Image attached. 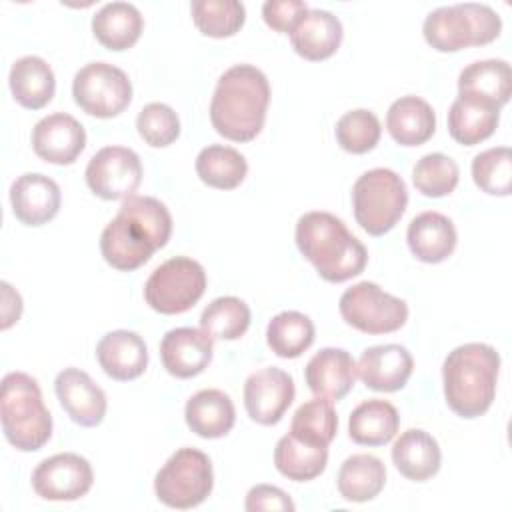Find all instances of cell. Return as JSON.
Here are the masks:
<instances>
[{"label":"cell","instance_id":"obj_33","mask_svg":"<svg viewBox=\"0 0 512 512\" xmlns=\"http://www.w3.org/2000/svg\"><path fill=\"white\" fill-rule=\"evenodd\" d=\"M328 464V446L306 444L292 434L282 436L274 448L276 470L294 482H308L318 478Z\"/></svg>","mask_w":512,"mask_h":512},{"label":"cell","instance_id":"obj_10","mask_svg":"<svg viewBox=\"0 0 512 512\" xmlns=\"http://www.w3.org/2000/svg\"><path fill=\"white\" fill-rule=\"evenodd\" d=\"M338 310L348 326L374 336L396 332L408 320V304L368 280L346 288L340 296Z\"/></svg>","mask_w":512,"mask_h":512},{"label":"cell","instance_id":"obj_39","mask_svg":"<svg viewBox=\"0 0 512 512\" xmlns=\"http://www.w3.org/2000/svg\"><path fill=\"white\" fill-rule=\"evenodd\" d=\"M458 180V164L442 152H430L422 156L412 168L414 188L426 198H442L452 194L458 186Z\"/></svg>","mask_w":512,"mask_h":512},{"label":"cell","instance_id":"obj_25","mask_svg":"<svg viewBox=\"0 0 512 512\" xmlns=\"http://www.w3.org/2000/svg\"><path fill=\"white\" fill-rule=\"evenodd\" d=\"M188 428L206 440L226 436L236 422V408L230 396L218 388H206L192 394L184 406Z\"/></svg>","mask_w":512,"mask_h":512},{"label":"cell","instance_id":"obj_29","mask_svg":"<svg viewBox=\"0 0 512 512\" xmlns=\"http://www.w3.org/2000/svg\"><path fill=\"white\" fill-rule=\"evenodd\" d=\"M144 30L140 10L130 2H108L92 16L94 38L108 50L132 48Z\"/></svg>","mask_w":512,"mask_h":512},{"label":"cell","instance_id":"obj_35","mask_svg":"<svg viewBox=\"0 0 512 512\" xmlns=\"http://www.w3.org/2000/svg\"><path fill=\"white\" fill-rule=\"evenodd\" d=\"M314 336V322L296 310H284L272 316L266 328L268 348L280 358H298L312 346Z\"/></svg>","mask_w":512,"mask_h":512},{"label":"cell","instance_id":"obj_26","mask_svg":"<svg viewBox=\"0 0 512 512\" xmlns=\"http://www.w3.org/2000/svg\"><path fill=\"white\" fill-rule=\"evenodd\" d=\"M392 462L404 478L426 482L438 474L442 452L432 434L420 428H410L392 444Z\"/></svg>","mask_w":512,"mask_h":512},{"label":"cell","instance_id":"obj_13","mask_svg":"<svg viewBox=\"0 0 512 512\" xmlns=\"http://www.w3.org/2000/svg\"><path fill=\"white\" fill-rule=\"evenodd\" d=\"M94 472L90 462L74 452L54 454L32 472V488L44 500L72 502L90 492Z\"/></svg>","mask_w":512,"mask_h":512},{"label":"cell","instance_id":"obj_43","mask_svg":"<svg viewBox=\"0 0 512 512\" xmlns=\"http://www.w3.org/2000/svg\"><path fill=\"white\" fill-rule=\"evenodd\" d=\"M306 12L308 4L302 0H268L262 4L264 22L280 34H290Z\"/></svg>","mask_w":512,"mask_h":512},{"label":"cell","instance_id":"obj_21","mask_svg":"<svg viewBox=\"0 0 512 512\" xmlns=\"http://www.w3.org/2000/svg\"><path fill=\"white\" fill-rule=\"evenodd\" d=\"M96 358L106 376L128 382L144 374L148 366V348L140 334L132 330H112L96 344Z\"/></svg>","mask_w":512,"mask_h":512},{"label":"cell","instance_id":"obj_24","mask_svg":"<svg viewBox=\"0 0 512 512\" xmlns=\"http://www.w3.org/2000/svg\"><path fill=\"white\" fill-rule=\"evenodd\" d=\"M512 94V70L506 60H478L462 68L458 76V96L502 108Z\"/></svg>","mask_w":512,"mask_h":512},{"label":"cell","instance_id":"obj_27","mask_svg":"<svg viewBox=\"0 0 512 512\" xmlns=\"http://www.w3.org/2000/svg\"><path fill=\"white\" fill-rule=\"evenodd\" d=\"M386 130L400 146H420L436 132V112L420 96H402L386 112Z\"/></svg>","mask_w":512,"mask_h":512},{"label":"cell","instance_id":"obj_20","mask_svg":"<svg viewBox=\"0 0 512 512\" xmlns=\"http://www.w3.org/2000/svg\"><path fill=\"white\" fill-rule=\"evenodd\" d=\"M356 378V362L344 348H322L304 368V380L310 392L332 402L342 400L354 388Z\"/></svg>","mask_w":512,"mask_h":512},{"label":"cell","instance_id":"obj_19","mask_svg":"<svg viewBox=\"0 0 512 512\" xmlns=\"http://www.w3.org/2000/svg\"><path fill=\"white\" fill-rule=\"evenodd\" d=\"M60 202V186L40 172H26L10 186L12 212L26 226L48 224L58 214Z\"/></svg>","mask_w":512,"mask_h":512},{"label":"cell","instance_id":"obj_5","mask_svg":"<svg viewBox=\"0 0 512 512\" xmlns=\"http://www.w3.org/2000/svg\"><path fill=\"white\" fill-rule=\"evenodd\" d=\"M4 438L20 452L40 450L52 436V416L38 382L26 372H8L0 384Z\"/></svg>","mask_w":512,"mask_h":512},{"label":"cell","instance_id":"obj_15","mask_svg":"<svg viewBox=\"0 0 512 512\" xmlns=\"http://www.w3.org/2000/svg\"><path fill=\"white\" fill-rule=\"evenodd\" d=\"M32 148L48 164H72L86 148V130L66 112L48 114L32 128Z\"/></svg>","mask_w":512,"mask_h":512},{"label":"cell","instance_id":"obj_3","mask_svg":"<svg viewBox=\"0 0 512 512\" xmlns=\"http://www.w3.org/2000/svg\"><path fill=\"white\" fill-rule=\"evenodd\" d=\"M294 240L300 254L326 282H346L366 268V246L330 212L314 210L302 214L296 222Z\"/></svg>","mask_w":512,"mask_h":512},{"label":"cell","instance_id":"obj_34","mask_svg":"<svg viewBox=\"0 0 512 512\" xmlns=\"http://www.w3.org/2000/svg\"><path fill=\"white\" fill-rule=\"evenodd\" d=\"M196 174L210 188L234 190L244 182L248 162L232 146L210 144L196 156Z\"/></svg>","mask_w":512,"mask_h":512},{"label":"cell","instance_id":"obj_18","mask_svg":"<svg viewBox=\"0 0 512 512\" xmlns=\"http://www.w3.org/2000/svg\"><path fill=\"white\" fill-rule=\"evenodd\" d=\"M414 370L412 354L400 344L370 346L356 364L358 378L374 392H398L406 386Z\"/></svg>","mask_w":512,"mask_h":512},{"label":"cell","instance_id":"obj_2","mask_svg":"<svg viewBox=\"0 0 512 512\" xmlns=\"http://www.w3.org/2000/svg\"><path fill=\"white\" fill-rule=\"evenodd\" d=\"M268 104L270 84L266 74L252 64H236L216 82L210 100V122L226 140L250 142L264 128Z\"/></svg>","mask_w":512,"mask_h":512},{"label":"cell","instance_id":"obj_17","mask_svg":"<svg viewBox=\"0 0 512 512\" xmlns=\"http://www.w3.org/2000/svg\"><path fill=\"white\" fill-rule=\"evenodd\" d=\"M214 340L202 328H172L162 336L160 358L174 378H194L212 362Z\"/></svg>","mask_w":512,"mask_h":512},{"label":"cell","instance_id":"obj_32","mask_svg":"<svg viewBox=\"0 0 512 512\" xmlns=\"http://www.w3.org/2000/svg\"><path fill=\"white\" fill-rule=\"evenodd\" d=\"M500 122V108L470 98H456L448 110V132L462 146L490 138Z\"/></svg>","mask_w":512,"mask_h":512},{"label":"cell","instance_id":"obj_7","mask_svg":"<svg viewBox=\"0 0 512 512\" xmlns=\"http://www.w3.org/2000/svg\"><path fill=\"white\" fill-rule=\"evenodd\" d=\"M408 190L394 170L372 168L358 176L352 186L354 218L370 236H384L404 216Z\"/></svg>","mask_w":512,"mask_h":512},{"label":"cell","instance_id":"obj_12","mask_svg":"<svg viewBox=\"0 0 512 512\" xmlns=\"http://www.w3.org/2000/svg\"><path fill=\"white\" fill-rule=\"evenodd\" d=\"M84 176L98 198L126 200L142 182V162L132 148L104 146L90 158Z\"/></svg>","mask_w":512,"mask_h":512},{"label":"cell","instance_id":"obj_14","mask_svg":"<svg viewBox=\"0 0 512 512\" xmlns=\"http://www.w3.org/2000/svg\"><path fill=\"white\" fill-rule=\"evenodd\" d=\"M296 388L292 376L276 366L252 372L244 382V408L248 416L262 426L282 420L294 400Z\"/></svg>","mask_w":512,"mask_h":512},{"label":"cell","instance_id":"obj_38","mask_svg":"<svg viewBox=\"0 0 512 512\" xmlns=\"http://www.w3.org/2000/svg\"><path fill=\"white\" fill-rule=\"evenodd\" d=\"M190 14L196 28L210 38H230L246 22V8L238 0H194Z\"/></svg>","mask_w":512,"mask_h":512},{"label":"cell","instance_id":"obj_11","mask_svg":"<svg viewBox=\"0 0 512 512\" xmlns=\"http://www.w3.org/2000/svg\"><path fill=\"white\" fill-rule=\"evenodd\" d=\"M72 96L86 114L114 118L132 102V82L128 74L114 64L90 62L74 74Z\"/></svg>","mask_w":512,"mask_h":512},{"label":"cell","instance_id":"obj_31","mask_svg":"<svg viewBox=\"0 0 512 512\" xmlns=\"http://www.w3.org/2000/svg\"><path fill=\"white\" fill-rule=\"evenodd\" d=\"M386 484V466L380 458L372 454H352L348 456L336 478L338 492L348 502H368L374 500Z\"/></svg>","mask_w":512,"mask_h":512},{"label":"cell","instance_id":"obj_8","mask_svg":"<svg viewBox=\"0 0 512 512\" xmlns=\"http://www.w3.org/2000/svg\"><path fill=\"white\" fill-rule=\"evenodd\" d=\"M214 488V472L208 454L198 448H178L156 472V498L168 508L188 510L200 506Z\"/></svg>","mask_w":512,"mask_h":512},{"label":"cell","instance_id":"obj_6","mask_svg":"<svg viewBox=\"0 0 512 512\" xmlns=\"http://www.w3.org/2000/svg\"><path fill=\"white\" fill-rule=\"evenodd\" d=\"M502 18L488 4L460 2L432 10L422 34L428 46L438 52H458L470 46L490 44L500 36Z\"/></svg>","mask_w":512,"mask_h":512},{"label":"cell","instance_id":"obj_1","mask_svg":"<svg viewBox=\"0 0 512 512\" xmlns=\"http://www.w3.org/2000/svg\"><path fill=\"white\" fill-rule=\"evenodd\" d=\"M172 216L164 202L152 196H128L116 218L100 234V252L106 264L120 272H132L168 244Z\"/></svg>","mask_w":512,"mask_h":512},{"label":"cell","instance_id":"obj_44","mask_svg":"<svg viewBox=\"0 0 512 512\" xmlns=\"http://www.w3.org/2000/svg\"><path fill=\"white\" fill-rule=\"evenodd\" d=\"M244 508L248 512H294L292 498L278 486L256 484L246 494Z\"/></svg>","mask_w":512,"mask_h":512},{"label":"cell","instance_id":"obj_9","mask_svg":"<svg viewBox=\"0 0 512 512\" xmlns=\"http://www.w3.org/2000/svg\"><path fill=\"white\" fill-rule=\"evenodd\" d=\"M206 290V272L200 262L188 256H174L148 276L144 284L146 304L160 314L188 312Z\"/></svg>","mask_w":512,"mask_h":512},{"label":"cell","instance_id":"obj_4","mask_svg":"<svg viewBox=\"0 0 512 512\" xmlns=\"http://www.w3.org/2000/svg\"><path fill=\"white\" fill-rule=\"evenodd\" d=\"M500 372V354L490 344L468 342L456 346L442 364L444 400L466 420L478 418L494 402Z\"/></svg>","mask_w":512,"mask_h":512},{"label":"cell","instance_id":"obj_22","mask_svg":"<svg viewBox=\"0 0 512 512\" xmlns=\"http://www.w3.org/2000/svg\"><path fill=\"white\" fill-rule=\"evenodd\" d=\"M406 242L416 260L440 264L454 252L458 234L454 222L434 210L414 216L406 230Z\"/></svg>","mask_w":512,"mask_h":512},{"label":"cell","instance_id":"obj_23","mask_svg":"<svg viewBox=\"0 0 512 512\" xmlns=\"http://www.w3.org/2000/svg\"><path fill=\"white\" fill-rule=\"evenodd\" d=\"M342 22L328 10L308 8L300 22L290 32L294 52L310 62L330 58L342 42Z\"/></svg>","mask_w":512,"mask_h":512},{"label":"cell","instance_id":"obj_45","mask_svg":"<svg viewBox=\"0 0 512 512\" xmlns=\"http://www.w3.org/2000/svg\"><path fill=\"white\" fill-rule=\"evenodd\" d=\"M2 302V330H8L22 314V298L8 282H2Z\"/></svg>","mask_w":512,"mask_h":512},{"label":"cell","instance_id":"obj_41","mask_svg":"<svg viewBox=\"0 0 512 512\" xmlns=\"http://www.w3.org/2000/svg\"><path fill=\"white\" fill-rule=\"evenodd\" d=\"M474 184L490 196H508L512 190V152L508 146L488 148L472 160Z\"/></svg>","mask_w":512,"mask_h":512},{"label":"cell","instance_id":"obj_28","mask_svg":"<svg viewBox=\"0 0 512 512\" xmlns=\"http://www.w3.org/2000/svg\"><path fill=\"white\" fill-rule=\"evenodd\" d=\"M8 86L22 108L40 110L54 98L56 78L44 58L22 56L10 68Z\"/></svg>","mask_w":512,"mask_h":512},{"label":"cell","instance_id":"obj_16","mask_svg":"<svg viewBox=\"0 0 512 512\" xmlns=\"http://www.w3.org/2000/svg\"><path fill=\"white\" fill-rule=\"evenodd\" d=\"M54 392L74 424L94 428L104 420L108 408L106 394L84 370L70 366L58 372Z\"/></svg>","mask_w":512,"mask_h":512},{"label":"cell","instance_id":"obj_37","mask_svg":"<svg viewBox=\"0 0 512 512\" xmlns=\"http://www.w3.org/2000/svg\"><path fill=\"white\" fill-rule=\"evenodd\" d=\"M338 432V414L332 400L314 398L304 402L292 416L290 434L306 444L328 446Z\"/></svg>","mask_w":512,"mask_h":512},{"label":"cell","instance_id":"obj_40","mask_svg":"<svg viewBox=\"0 0 512 512\" xmlns=\"http://www.w3.org/2000/svg\"><path fill=\"white\" fill-rule=\"evenodd\" d=\"M338 146L350 154H366L376 148L382 136L380 120L366 108H356L340 116L334 128Z\"/></svg>","mask_w":512,"mask_h":512},{"label":"cell","instance_id":"obj_30","mask_svg":"<svg viewBox=\"0 0 512 512\" xmlns=\"http://www.w3.org/2000/svg\"><path fill=\"white\" fill-rule=\"evenodd\" d=\"M400 428V414L394 404L370 398L358 404L348 418V436L360 446H384Z\"/></svg>","mask_w":512,"mask_h":512},{"label":"cell","instance_id":"obj_42","mask_svg":"<svg viewBox=\"0 0 512 512\" xmlns=\"http://www.w3.org/2000/svg\"><path fill=\"white\" fill-rule=\"evenodd\" d=\"M140 138L152 148H166L180 136V118L164 102L146 104L136 118Z\"/></svg>","mask_w":512,"mask_h":512},{"label":"cell","instance_id":"obj_36","mask_svg":"<svg viewBox=\"0 0 512 512\" xmlns=\"http://www.w3.org/2000/svg\"><path fill=\"white\" fill-rule=\"evenodd\" d=\"M250 318V308L242 298L220 296L202 310L200 328L212 340H238L246 334Z\"/></svg>","mask_w":512,"mask_h":512}]
</instances>
